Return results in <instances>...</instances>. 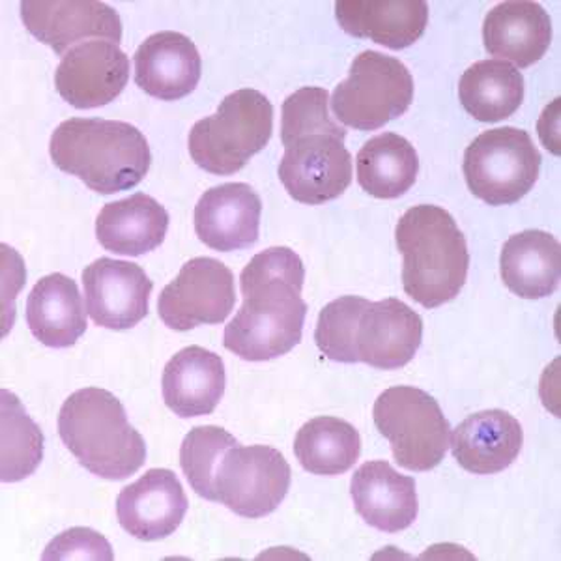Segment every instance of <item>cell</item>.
Segmentation results:
<instances>
[{
    "instance_id": "f1b7e54d",
    "label": "cell",
    "mask_w": 561,
    "mask_h": 561,
    "mask_svg": "<svg viewBox=\"0 0 561 561\" xmlns=\"http://www.w3.org/2000/svg\"><path fill=\"white\" fill-rule=\"evenodd\" d=\"M294 454L309 473L341 476L359 459L362 436L348 421L320 415L298 431Z\"/></svg>"
},
{
    "instance_id": "8fae6325",
    "label": "cell",
    "mask_w": 561,
    "mask_h": 561,
    "mask_svg": "<svg viewBox=\"0 0 561 561\" xmlns=\"http://www.w3.org/2000/svg\"><path fill=\"white\" fill-rule=\"evenodd\" d=\"M293 470L270 446L230 447L214 478L216 502L243 518L272 515L287 497Z\"/></svg>"
},
{
    "instance_id": "484cf974",
    "label": "cell",
    "mask_w": 561,
    "mask_h": 561,
    "mask_svg": "<svg viewBox=\"0 0 561 561\" xmlns=\"http://www.w3.org/2000/svg\"><path fill=\"white\" fill-rule=\"evenodd\" d=\"M500 274L505 287L524 300L552 296L561 275L558 238L536 229L511 237L500 255Z\"/></svg>"
},
{
    "instance_id": "ffe728a7",
    "label": "cell",
    "mask_w": 561,
    "mask_h": 561,
    "mask_svg": "<svg viewBox=\"0 0 561 561\" xmlns=\"http://www.w3.org/2000/svg\"><path fill=\"white\" fill-rule=\"evenodd\" d=\"M335 18L354 38L401 51L425 34L428 7L423 0H337Z\"/></svg>"
},
{
    "instance_id": "277c9868",
    "label": "cell",
    "mask_w": 561,
    "mask_h": 561,
    "mask_svg": "<svg viewBox=\"0 0 561 561\" xmlns=\"http://www.w3.org/2000/svg\"><path fill=\"white\" fill-rule=\"evenodd\" d=\"M49 153L62 173L77 176L100 195L128 192L152 165L148 140L121 121L70 118L53 131Z\"/></svg>"
},
{
    "instance_id": "ba28073f",
    "label": "cell",
    "mask_w": 561,
    "mask_h": 561,
    "mask_svg": "<svg viewBox=\"0 0 561 561\" xmlns=\"http://www.w3.org/2000/svg\"><path fill=\"white\" fill-rule=\"evenodd\" d=\"M373 420L404 470L431 472L446 459L451 425L427 391L414 386L386 389L375 402Z\"/></svg>"
},
{
    "instance_id": "3957f363",
    "label": "cell",
    "mask_w": 561,
    "mask_h": 561,
    "mask_svg": "<svg viewBox=\"0 0 561 561\" xmlns=\"http://www.w3.org/2000/svg\"><path fill=\"white\" fill-rule=\"evenodd\" d=\"M423 339V320L397 298L369 301L341 296L320 311L314 341L337 364H367L375 369H401L414 359Z\"/></svg>"
},
{
    "instance_id": "5b68a950",
    "label": "cell",
    "mask_w": 561,
    "mask_h": 561,
    "mask_svg": "<svg viewBox=\"0 0 561 561\" xmlns=\"http://www.w3.org/2000/svg\"><path fill=\"white\" fill-rule=\"evenodd\" d=\"M402 255V287L420 306L434 309L465 287L470 253L459 225L440 206L410 208L396 229Z\"/></svg>"
},
{
    "instance_id": "603a6c76",
    "label": "cell",
    "mask_w": 561,
    "mask_h": 561,
    "mask_svg": "<svg viewBox=\"0 0 561 561\" xmlns=\"http://www.w3.org/2000/svg\"><path fill=\"white\" fill-rule=\"evenodd\" d=\"M225 364L216 352L187 346L169 359L161 378V391L169 409L179 417L208 415L225 393Z\"/></svg>"
},
{
    "instance_id": "e0dca14e",
    "label": "cell",
    "mask_w": 561,
    "mask_h": 561,
    "mask_svg": "<svg viewBox=\"0 0 561 561\" xmlns=\"http://www.w3.org/2000/svg\"><path fill=\"white\" fill-rule=\"evenodd\" d=\"M262 201L243 182L216 185L198 198L195 232L198 240L216 251H240L259 242Z\"/></svg>"
},
{
    "instance_id": "5bb4252c",
    "label": "cell",
    "mask_w": 561,
    "mask_h": 561,
    "mask_svg": "<svg viewBox=\"0 0 561 561\" xmlns=\"http://www.w3.org/2000/svg\"><path fill=\"white\" fill-rule=\"evenodd\" d=\"M90 319L107 330H131L147 319L153 283L139 264L102 256L83 272Z\"/></svg>"
},
{
    "instance_id": "4316f807",
    "label": "cell",
    "mask_w": 561,
    "mask_h": 561,
    "mask_svg": "<svg viewBox=\"0 0 561 561\" xmlns=\"http://www.w3.org/2000/svg\"><path fill=\"white\" fill-rule=\"evenodd\" d=\"M357 182L377 198H399L412 190L420 173V158L401 135H377L357 152Z\"/></svg>"
},
{
    "instance_id": "4fadbf2b",
    "label": "cell",
    "mask_w": 561,
    "mask_h": 561,
    "mask_svg": "<svg viewBox=\"0 0 561 561\" xmlns=\"http://www.w3.org/2000/svg\"><path fill=\"white\" fill-rule=\"evenodd\" d=\"M26 31L65 57L83 39L122 42V20L115 8L98 0H25L20 4Z\"/></svg>"
},
{
    "instance_id": "83f0119b",
    "label": "cell",
    "mask_w": 561,
    "mask_h": 561,
    "mask_svg": "<svg viewBox=\"0 0 561 561\" xmlns=\"http://www.w3.org/2000/svg\"><path fill=\"white\" fill-rule=\"evenodd\" d=\"M459 98L476 121H505L523 105V73L505 60H479L460 77Z\"/></svg>"
},
{
    "instance_id": "8992f818",
    "label": "cell",
    "mask_w": 561,
    "mask_h": 561,
    "mask_svg": "<svg viewBox=\"0 0 561 561\" xmlns=\"http://www.w3.org/2000/svg\"><path fill=\"white\" fill-rule=\"evenodd\" d=\"M58 434L79 465L108 481L128 479L147 460L145 438L129 425L124 404L107 389L71 393L58 414Z\"/></svg>"
},
{
    "instance_id": "cb8c5ba5",
    "label": "cell",
    "mask_w": 561,
    "mask_h": 561,
    "mask_svg": "<svg viewBox=\"0 0 561 561\" xmlns=\"http://www.w3.org/2000/svg\"><path fill=\"white\" fill-rule=\"evenodd\" d=\"M25 317L34 337L51 348H70L87 332L83 296L65 274L45 275L34 285Z\"/></svg>"
},
{
    "instance_id": "44dd1931",
    "label": "cell",
    "mask_w": 561,
    "mask_h": 561,
    "mask_svg": "<svg viewBox=\"0 0 561 561\" xmlns=\"http://www.w3.org/2000/svg\"><path fill=\"white\" fill-rule=\"evenodd\" d=\"M483 44L492 57L518 68L539 62L552 44V21L547 10L529 0L500 2L486 13Z\"/></svg>"
},
{
    "instance_id": "d4e9b609",
    "label": "cell",
    "mask_w": 561,
    "mask_h": 561,
    "mask_svg": "<svg viewBox=\"0 0 561 561\" xmlns=\"http://www.w3.org/2000/svg\"><path fill=\"white\" fill-rule=\"evenodd\" d=\"M167 229L169 214L165 206L145 193L108 203L96 219L98 242L116 255H147L160 248Z\"/></svg>"
},
{
    "instance_id": "d6986e66",
    "label": "cell",
    "mask_w": 561,
    "mask_h": 561,
    "mask_svg": "<svg viewBox=\"0 0 561 561\" xmlns=\"http://www.w3.org/2000/svg\"><path fill=\"white\" fill-rule=\"evenodd\" d=\"M351 494L359 517L386 534H399L417 518L414 478L401 476L388 460H369L352 476Z\"/></svg>"
},
{
    "instance_id": "7c38bea8",
    "label": "cell",
    "mask_w": 561,
    "mask_h": 561,
    "mask_svg": "<svg viewBox=\"0 0 561 561\" xmlns=\"http://www.w3.org/2000/svg\"><path fill=\"white\" fill-rule=\"evenodd\" d=\"M237 304L234 275L224 262L197 256L185 262L176 279L160 294L158 313L163 324L176 332L197 325L221 324Z\"/></svg>"
},
{
    "instance_id": "9a60e30c",
    "label": "cell",
    "mask_w": 561,
    "mask_h": 561,
    "mask_svg": "<svg viewBox=\"0 0 561 561\" xmlns=\"http://www.w3.org/2000/svg\"><path fill=\"white\" fill-rule=\"evenodd\" d=\"M128 79V55L105 39L76 45L55 71L58 94L76 108H96L115 102Z\"/></svg>"
},
{
    "instance_id": "2e32d148",
    "label": "cell",
    "mask_w": 561,
    "mask_h": 561,
    "mask_svg": "<svg viewBox=\"0 0 561 561\" xmlns=\"http://www.w3.org/2000/svg\"><path fill=\"white\" fill-rule=\"evenodd\" d=\"M190 507L184 486L173 470L152 468L116 497V517L129 536L160 541L173 536Z\"/></svg>"
},
{
    "instance_id": "7402d4cb",
    "label": "cell",
    "mask_w": 561,
    "mask_h": 561,
    "mask_svg": "<svg viewBox=\"0 0 561 561\" xmlns=\"http://www.w3.org/2000/svg\"><path fill=\"white\" fill-rule=\"evenodd\" d=\"M451 451L466 472L492 476L510 468L523 449L517 417L505 410H483L466 417L454 431Z\"/></svg>"
},
{
    "instance_id": "1f68e13d",
    "label": "cell",
    "mask_w": 561,
    "mask_h": 561,
    "mask_svg": "<svg viewBox=\"0 0 561 561\" xmlns=\"http://www.w3.org/2000/svg\"><path fill=\"white\" fill-rule=\"evenodd\" d=\"M44 560H113V549L105 537L90 528H71L55 537Z\"/></svg>"
},
{
    "instance_id": "4dcf8cb0",
    "label": "cell",
    "mask_w": 561,
    "mask_h": 561,
    "mask_svg": "<svg viewBox=\"0 0 561 561\" xmlns=\"http://www.w3.org/2000/svg\"><path fill=\"white\" fill-rule=\"evenodd\" d=\"M234 446H238L237 438L216 425L195 427L185 436L180 447V466L198 496L216 502L214 478L217 466Z\"/></svg>"
},
{
    "instance_id": "52a82bcc",
    "label": "cell",
    "mask_w": 561,
    "mask_h": 561,
    "mask_svg": "<svg viewBox=\"0 0 561 561\" xmlns=\"http://www.w3.org/2000/svg\"><path fill=\"white\" fill-rule=\"evenodd\" d=\"M274 131V105L255 89L225 96L216 113L190 131L192 160L206 173L230 176L268 145Z\"/></svg>"
},
{
    "instance_id": "f546056e",
    "label": "cell",
    "mask_w": 561,
    "mask_h": 561,
    "mask_svg": "<svg viewBox=\"0 0 561 561\" xmlns=\"http://www.w3.org/2000/svg\"><path fill=\"white\" fill-rule=\"evenodd\" d=\"M44 457V436L20 399L2 389V481L18 483L33 476Z\"/></svg>"
},
{
    "instance_id": "6da1fadb",
    "label": "cell",
    "mask_w": 561,
    "mask_h": 561,
    "mask_svg": "<svg viewBox=\"0 0 561 561\" xmlns=\"http://www.w3.org/2000/svg\"><path fill=\"white\" fill-rule=\"evenodd\" d=\"M304 280V262L293 249L270 248L253 256L240 275L243 304L225 328V348L245 362H268L300 345Z\"/></svg>"
},
{
    "instance_id": "ac0fdd59",
    "label": "cell",
    "mask_w": 561,
    "mask_h": 561,
    "mask_svg": "<svg viewBox=\"0 0 561 561\" xmlns=\"http://www.w3.org/2000/svg\"><path fill=\"white\" fill-rule=\"evenodd\" d=\"M134 62L137 87L161 102L190 96L203 76L197 45L174 31L148 36L135 53Z\"/></svg>"
},
{
    "instance_id": "7a4b0ae2",
    "label": "cell",
    "mask_w": 561,
    "mask_h": 561,
    "mask_svg": "<svg viewBox=\"0 0 561 561\" xmlns=\"http://www.w3.org/2000/svg\"><path fill=\"white\" fill-rule=\"evenodd\" d=\"M346 129L330 116V94L304 87L280 107L279 179L288 195L301 205H324L341 197L352 184V156Z\"/></svg>"
},
{
    "instance_id": "30bf717a",
    "label": "cell",
    "mask_w": 561,
    "mask_h": 561,
    "mask_svg": "<svg viewBox=\"0 0 561 561\" xmlns=\"http://www.w3.org/2000/svg\"><path fill=\"white\" fill-rule=\"evenodd\" d=\"M541 153L528 131L489 129L466 148L465 169L468 190L491 206H510L526 197L541 171Z\"/></svg>"
},
{
    "instance_id": "9c48e42d",
    "label": "cell",
    "mask_w": 561,
    "mask_h": 561,
    "mask_svg": "<svg viewBox=\"0 0 561 561\" xmlns=\"http://www.w3.org/2000/svg\"><path fill=\"white\" fill-rule=\"evenodd\" d=\"M414 79L399 58L364 51L352 60L348 77L333 90V115L348 128L375 131L409 111Z\"/></svg>"
}]
</instances>
